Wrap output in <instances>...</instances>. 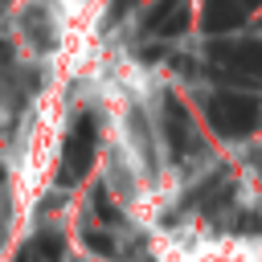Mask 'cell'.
<instances>
[{"mask_svg":"<svg viewBox=\"0 0 262 262\" xmlns=\"http://www.w3.org/2000/svg\"><path fill=\"white\" fill-rule=\"evenodd\" d=\"M205 111H209L213 131L225 135V139H242V135L258 131V123H262V102L250 98V94H233V90L213 94Z\"/></svg>","mask_w":262,"mask_h":262,"instance_id":"6da1fadb","label":"cell"},{"mask_svg":"<svg viewBox=\"0 0 262 262\" xmlns=\"http://www.w3.org/2000/svg\"><path fill=\"white\" fill-rule=\"evenodd\" d=\"M94 151H98L94 119H90V115H82V119L66 131V143H61V176H66V184H74L78 176H86V172H90Z\"/></svg>","mask_w":262,"mask_h":262,"instance_id":"7a4b0ae2","label":"cell"},{"mask_svg":"<svg viewBox=\"0 0 262 262\" xmlns=\"http://www.w3.org/2000/svg\"><path fill=\"white\" fill-rule=\"evenodd\" d=\"M213 61H221L233 78H262V41H213Z\"/></svg>","mask_w":262,"mask_h":262,"instance_id":"3957f363","label":"cell"},{"mask_svg":"<svg viewBox=\"0 0 262 262\" xmlns=\"http://www.w3.org/2000/svg\"><path fill=\"white\" fill-rule=\"evenodd\" d=\"M164 139H168V147H172V156H176V160H184V156H192V151H196L192 119H188V111H184L176 98H168V102H164Z\"/></svg>","mask_w":262,"mask_h":262,"instance_id":"277c9868","label":"cell"},{"mask_svg":"<svg viewBox=\"0 0 262 262\" xmlns=\"http://www.w3.org/2000/svg\"><path fill=\"white\" fill-rule=\"evenodd\" d=\"M188 25V0H156L143 16V33H156V37H172Z\"/></svg>","mask_w":262,"mask_h":262,"instance_id":"5b68a950","label":"cell"},{"mask_svg":"<svg viewBox=\"0 0 262 262\" xmlns=\"http://www.w3.org/2000/svg\"><path fill=\"white\" fill-rule=\"evenodd\" d=\"M188 262H262V254L254 250V242H217L196 250Z\"/></svg>","mask_w":262,"mask_h":262,"instance_id":"8992f818","label":"cell"},{"mask_svg":"<svg viewBox=\"0 0 262 262\" xmlns=\"http://www.w3.org/2000/svg\"><path fill=\"white\" fill-rule=\"evenodd\" d=\"M246 20V8L237 0H205V29L209 33H229Z\"/></svg>","mask_w":262,"mask_h":262,"instance_id":"52a82bcc","label":"cell"},{"mask_svg":"<svg viewBox=\"0 0 262 262\" xmlns=\"http://www.w3.org/2000/svg\"><path fill=\"white\" fill-rule=\"evenodd\" d=\"M237 4H242V8H246V12H250V8H258V4H262V0H237Z\"/></svg>","mask_w":262,"mask_h":262,"instance_id":"ba28073f","label":"cell"}]
</instances>
